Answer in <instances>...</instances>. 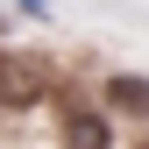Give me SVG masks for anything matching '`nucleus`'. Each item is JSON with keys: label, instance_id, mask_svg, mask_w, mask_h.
Returning <instances> with one entry per match:
<instances>
[{"label": "nucleus", "instance_id": "f03ea898", "mask_svg": "<svg viewBox=\"0 0 149 149\" xmlns=\"http://www.w3.org/2000/svg\"><path fill=\"white\" fill-rule=\"evenodd\" d=\"M71 149H107V128L92 121V114H85V121H71Z\"/></svg>", "mask_w": 149, "mask_h": 149}, {"label": "nucleus", "instance_id": "f257e3e1", "mask_svg": "<svg viewBox=\"0 0 149 149\" xmlns=\"http://www.w3.org/2000/svg\"><path fill=\"white\" fill-rule=\"evenodd\" d=\"M107 100H114L121 114H149V78H114V85H107Z\"/></svg>", "mask_w": 149, "mask_h": 149}]
</instances>
